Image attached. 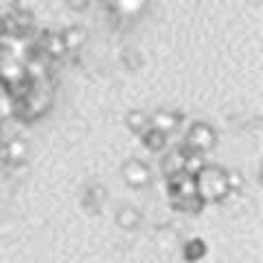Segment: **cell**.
Here are the masks:
<instances>
[{"mask_svg":"<svg viewBox=\"0 0 263 263\" xmlns=\"http://www.w3.org/2000/svg\"><path fill=\"white\" fill-rule=\"evenodd\" d=\"M206 252H209V246L204 239H200V237H193V239H189L184 243V248H182V257L186 263H197V261H202L204 257H206Z\"/></svg>","mask_w":263,"mask_h":263,"instance_id":"obj_5","label":"cell"},{"mask_svg":"<svg viewBox=\"0 0 263 263\" xmlns=\"http://www.w3.org/2000/svg\"><path fill=\"white\" fill-rule=\"evenodd\" d=\"M121 174H123V180L129 184V186H134V189H143L152 182V171L147 164L143 162H138V160H129L123 164V169H121Z\"/></svg>","mask_w":263,"mask_h":263,"instance_id":"obj_2","label":"cell"},{"mask_svg":"<svg viewBox=\"0 0 263 263\" xmlns=\"http://www.w3.org/2000/svg\"><path fill=\"white\" fill-rule=\"evenodd\" d=\"M114 221H117V226L123 228V230H134V228L141 226L143 213L138 211L136 206H121L117 211V217H114Z\"/></svg>","mask_w":263,"mask_h":263,"instance_id":"obj_3","label":"cell"},{"mask_svg":"<svg viewBox=\"0 0 263 263\" xmlns=\"http://www.w3.org/2000/svg\"><path fill=\"white\" fill-rule=\"evenodd\" d=\"M184 167V158L180 154H174V156H169V160L164 162V174H176V171H182Z\"/></svg>","mask_w":263,"mask_h":263,"instance_id":"obj_8","label":"cell"},{"mask_svg":"<svg viewBox=\"0 0 263 263\" xmlns=\"http://www.w3.org/2000/svg\"><path fill=\"white\" fill-rule=\"evenodd\" d=\"M189 143H191L193 152H204V149H209V147H213V143H215V134H213L209 127L197 125L195 129H191Z\"/></svg>","mask_w":263,"mask_h":263,"instance_id":"obj_4","label":"cell"},{"mask_svg":"<svg viewBox=\"0 0 263 263\" xmlns=\"http://www.w3.org/2000/svg\"><path fill=\"white\" fill-rule=\"evenodd\" d=\"M105 202H108V191L103 186H90L84 195V206L90 213H97Z\"/></svg>","mask_w":263,"mask_h":263,"instance_id":"obj_6","label":"cell"},{"mask_svg":"<svg viewBox=\"0 0 263 263\" xmlns=\"http://www.w3.org/2000/svg\"><path fill=\"white\" fill-rule=\"evenodd\" d=\"M145 145L149 147L152 152L162 149V147H164V132H160V129L147 132V134H145Z\"/></svg>","mask_w":263,"mask_h":263,"instance_id":"obj_7","label":"cell"},{"mask_svg":"<svg viewBox=\"0 0 263 263\" xmlns=\"http://www.w3.org/2000/svg\"><path fill=\"white\" fill-rule=\"evenodd\" d=\"M195 191L202 197L204 204L224 202V197L230 193L228 171H224L221 167H209V164H204V169L195 176Z\"/></svg>","mask_w":263,"mask_h":263,"instance_id":"obj_1","label":"cell"},{"mask_svg":"<svg viewBox=\"0 0 263 263\" xmlns=\"http://www.w3.org/2000/svg\"><path fill=\"white\" fill-rule=\"evenodd\" d=\"M127 123H129V127L132 129H136V132H143L145 127H147V119L143 117V114H129L127 117Z\"/></svg>","mask_w":263,"mask_h":263,"instance_id":"obj_9","label":"cell"},{"mask_svg":"<svg viewBox=\"0 0 263 263\" xmlns=\"http://www.w3.org/2000/svg\"><path fill=\"white\" fill-rule=\"evenodd\" d=\"M7 158L11 160H22L24 158V145L22 143H11L7 147Z\"/></svg>","mask_w":263,"mask_h":263,"instance_id":"obj_10","label":"cell"}]
</instances>
